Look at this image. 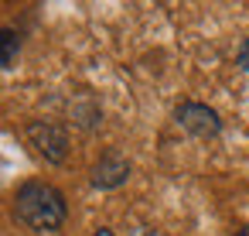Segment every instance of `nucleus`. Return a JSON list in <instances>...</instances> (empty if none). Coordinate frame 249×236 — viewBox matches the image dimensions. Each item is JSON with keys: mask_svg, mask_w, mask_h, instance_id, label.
Returning <instances> with one entry per match:
<instances>
[{"mask_svg": "<svg viewBox=\"0 0 249 236\" xmlns=\"http://www.w3.org/2000/svg\"><path fill=\"white\" fill-rule=\"evenodd\" d=\"M14 216H18L28 229L55 233V229L65 222L69 205H65V195H62L55 185L28 181V185H21L18 195H14Z\"/></svg>", "mask_w": 249, "mask_h": 236, "instance_id": "nucleus-1", "label": "nucleus"}, {"mask_svg": "<svg viewBox=\"0 0 249 236\" xmlns=\"http://www.w3.org/2000/svg\"><path fill=\"white\" fill-rule=\"evenodd\" d=\"M235 236H249V226H242V229H239V233H235Z\"/></svg>", "mask_w": 249, "mask_h": 236, "instance_id": "nucleus-8", "label": "nucleus"}, {"mask_svg": "<svg viewBox=\"0 0 249 236\" xmlns=\"http://www.w3.org/2000/svg\"><path fill=\"white\" fill-rule=\"evenodd\" d=\"M21 55V35L14 28H0V69H11Z\"/></svg>", "mask_w": 249, "mask_h": 236, "instance_id": "nucleus-5", "label": "nucleus"}, {"mask_svg": "<svg viewBox=\"0 0 249 236\" xmlns=\"http://www.w3.org/2000/svg\"><path fill=\"white\" fill-rule=\"evenodd\" d=\"M239 65L249 72V38H246V41H242V48H239Z\"/></svg>", "mask_w": 249, "mask_h": 236, "instance_id": "nucleus-6", "label": "nucleus"}, {"mask_svg": "<svg viewBox=\"0 0 249 236\" xmlns=\"http://www.w3.org/2000/svg\"><path fill=\"white\" fill-rule=\"evenodd\" d=\"M174 120H178V127L184 134H191L198 140H212L222 130V117L212 106H205V103H181L174 110Z\"/></svg>", "mask_w": 249, "mask_h": 236, "instance_id": "nucleus-3", "label": "nucleus"}, {"mask_svg": "<svg viewBox=\"0 0 249 236\" xmlns=\"http://www.w3.org/2000/svg\"><path fill=\"white\" fill-rule=\"evenodd\" d=\"M130 161L120 154V151H106L96 164H92V185L96 188H103V192H109V188H120L126 178H130Z\"/></svg>", "mask_w": 249, "mask_h": 236, "instance_id": "nucleus-4", "label": "nucleus"}, {"mask_svg": "<svg viewBox=\"0 0 249 236\" xmlns=\"http://www.w3.org/2000/svg\"><path fill=\"white\" fill-rule=\"evenodd\" d=\"M96 236H113V229H106V226H103V229H96Z\"/></svg>", "mask_w": 249, "mask_h": 236, "instance_id": "nucleus-7", "label": "nucleus"}, {"mask_svg": "<svg viewBox=\"0 0 249 236\" xmlns=\"http://www.w3.org/2000/svg\"><path fill=\"white\" fill-rule=\"evenodd\" d=\"M28 144L38 151V157H45L48 164H65L69 157V130L55 120H31L24 127Z\"/></svg>", "mask_w": 249, "mask_h": 236, "instance_id": "nucleus-2", "label": "nucleus"}]
</instances>
